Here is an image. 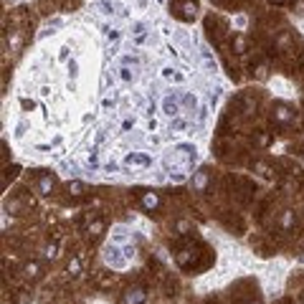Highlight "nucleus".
Instances as JSON below:
<instances>
[{
	"label": "nucleus",
	"instance_id": "20",
	"mask_svg": "<svg viewBox=\"0 0 304 304\" xmlns=\"http://www.w3.org/2000/svg\"><path fill=\"white\" fill-rule=\"evenodd\" d=\"M69 74H71V76L79 74V61H76V58H71V61H69Z\"/></svg>",
	"mask_w": 304,
	"mask_h": 304
},
{
	"label": "nucleus",
	"instance_id": "1",
	"mask_svg": "<svg viewBox=\"0 0 304 304\" xmlns=\"http://www.w3.org/2000/svg\"><path fill=\"white\" fill-rule=\"evenodd\" d=\"M104 261L109 264L112 269H125L129 258H127L125 251H122V249L117 246V243H112V246H106V251H104Z\"/></svg>",
	"mask_w": 304,
	"mask_h": 304
},
{
	"label": "nucleus",
	"instance_id": "16",
	"mask_svg": "<svg viewBox=\"0 0 304 304\" xmlns=\"http://www.w3.org/2000/svg\"><path fill=\"white\" fill-rule=\"evenodd\" d=\"M182 109H195V97L193 94H182Z\"/></svg>",
	"mask_w": 304,
	"mask_h": 304
},
{
	"label": "nucleus",
	"instance_id": "9",
	"mask_svg": "<svg viewBox=\"0 0 304 304\" xmlns=\"http://www.w3.org/2000/svg\"><path fill=\"white\" fill-rule=\"evenodd\" d=\"M205 182H208V170H198L195 173V177H193V190H198V193H203L205 190Z\"/></svg>",
	"mask_w": 304,
	"mask_h": 304
},
{
	"label": "nucleus",
	"instance_id": "6",
	"mask_svg": "<svg viewBox=\"0 0 304 304\" xmlns=\"http://www.w3.org/2000/svg\"><path fill=\"white\" fill-rule=\"evenodd\" d=\"M140 203H142V208H145L147 213H152V210L160 208V195H157L155 190H145L142 198H140Z\"/></svg>",
	"mask_w": 304,
	"mask_h": 304
},
{
	"label": "nucleus",
	"instance_id": "2",
	"mask_svg": "<svg viewBox=\"0 0 304 304\" xmlns=\"http://www.w3.org/2000/svg\"><path fill=\"white\" fill-rule=\"evenodd\" d=\"M271 119L274 122H279V125H289V122L294 119V112H292V106H286L281 101H277L271 106Z\"/></svg>",
	"mask_w": 304,
	"mask_h": 304
},
{
	"label": "nucleus",
	"instance_id": "21",
	"mask_svg": "<svg viewBox=\"0 0 304 304\" xmlns=\"http://www.w3.org/2000/svg\"><path fill=\"white\" fill-rule=\"evenodd\" d=\"M119 76H122V81H132V74H129L127 66H122V69H119Z\"/></svg>",
	"mask_w": 304,
	"mask_h": 304
},
{
	"label": "nucleus",
	"instance_id": "11",
	"mask_svg": "<svg viewBox=\"0 0 304 304\" xmlns=\"http://www.w3.org/2000/svg\"><path fill=\"white\" fill-rule=\"evenodd\" d=\"M23 274L28 279H38L41 277V264H36V261H28L25 266H23Z\"/></svg>",
	"mask_w": 304,
	"mask_h": 304
},
{
	"label": "nucleus",
	"instance_id": "25",
	"mask_svg": "<svg viewBox=\"0 0 304 304\" xmlns=\"http://www.w3.org/2000/svg\"><path fill=\"white\" fill-rule=\"evenodd\" d=\"M302 304H304V297H302Z\"/></svg>",
	"mask_w": 304,
	"mask_h": 304
},
{
	"label": "nucleus",
	"instance_id": "8",
	"mask_svg": "<svg viewBox=\"0 0 304 304\" xmlns=\"http://www.w3.org/2000/svg\"><path fill=\"white\" fill-rule=\"evenodd\" d=\"M297 223L294 218V210H281V218H279V226H281V231H292Z\"/></svg>",
	"mask_w": 304,
	"mask_h": 304
},
{
	"label": "nucleus",
	"instance_id": "19",
	"mask_svg": "<svg viewBox=\"0 0 304 304\" xmlns=\"http://www.w3.org/2000/svg\"><path fill=\"white\" fill-rule=\"evenodd\" d=\"M99 10H101L104 15H112V13H114V8H112V3H106V0H101V3H99Z\"/></svg>",
	"mask_w": 304,
	"mask_h": 304
},
{
	"label": "nucleus",
	"instance_id": "10",
	"mask_svg": "<svg viewBox=\"0 0 304 304\" xmlns=\"http://www.w3.org/2000/svg\"><path fill=\"white\" fill-rule=\"evenodd\" d=\"M66 274H69V277H81V258H79V256H71V258H69Z\"/></svg>",
	"mask_w": 304,
	"mask_h": 304
},
{
	"label": "nucleus",
	"instance_id": "17",
	"mask_svg": "<svg viewBox=\"0 0 304 304\" xmlns=\"http://www.w3.org/2000/svg\"><path fill=\"white\" fill-rule=\"evenodd\" d=\"M233 46H236V53H246V38L243 36H236Z\"/></svg>",
	"mask_w": 304,
	"mask_h": 304
},
{
	"label": "nucleus",
	"instance_id": "23",
	"mask_svg": "<svg viewBox=\"0 0 304 304\" xmlns=\"http://www.w3.org/2000/svg\"><path fill=\"white\" fill-rule=\"evenodd\" d=\"M271 3H277V5H281V3H286V0H271Z\"/></svg>",
	"mask_w": 304,
	"mask_h": 304
},
{
	"label": "nucleus",
	"instance_id": "18",
	"mask_svg": "<svg viewBox=\"0 0 304 304\" xmlns=\"http://www.w3.org/2000/svg\"><path fill=\"white\" fill-rule=\"evenodd\" d=\"M253 170H256L258 175H261V177H269V175H271V170H269V167H266L264 162H256V165H253Z\"/></svg>",
	"mask_w": 304,
	"mask_h": 304
},
{
	"label": "nucleus",
	"instance_id": "3",
	"mask_svg": "<svg viewBox=\"0 0 304 304\" xmlns=\"http://www.w3.org/2000/svg\"><path fill=\"white\" fill-rule=\"evenodd\" d=\"M147 299V292L142 286H132V289H127L125 294H122V299H119V304H142Z\"/></svg>",
	"mask_w": 304,
	"mask_h": 304
},
{
	"label": "nucleus",
	"instance_id": "5",
	"mask_svg": "<svg viewBox=\"0 0 304 304\" xmlns=\"http://www.w3.org/2000/svg\"><path fill=\"white\" fill-rule=\"evenodd\" d=\"M162 112H165L167 117H177V114L182 112L180 99H177V97H173V94H167V97L162 99Z\"/></svg>",
	"mask_w": 304,
	"mask_h": 304
},
{
	"label": "nucleus",
	"instance_id": "13",
	"mask_svg": "<svg viewBox=\"0 0 304 304\" xmlns=\"http://www.w3.org/2000/svg\"><path fill=\"white\" fill-rule=\"evenodd\" d=\"M43 256L46 258H58V243H46V249H43Z\"/></svg>",
	"mask_w": 304,
	"mask_h": 304
},
{
	"label": "nucleus",
	"instance_id": "14",
	"mask_svg": "<svg viewBox=\"0 0 304 304\" xmlns=\"http://www.w3.org/2000/svg\"><path fill=\"white\" fill-rule=\"evenodd\" d=\"M195 10H198L195 0H185V3H182V15H185V18H193Z\"/></svg>",
	"mask_w": 304,
	"mask_h": 304
},
{
	"label": "nucleus",
	"instance_id": "26",
	"mask_svg": "<svg viewBox=\"0 0 304 304\" xmlns=\"http://www.w3.org/2000/svg\"><path fill=\"white\" fill-rule=\"evenodd\" d=\"M256 304H261V302H256Z\"/></svg>",
	"mask_w": 304,
	"mask_h": 304
},
{
	"label": "nucleus",
	"instance_id": "12",
	"mask_svg": "<svg viewBox=\"0 0 304 304\" xmlns=\"http://www.w3.org/2000/svg\"><path fill=\"white\" fill-rule=\"evenodd\" d=\"M66 190L71 195H84L86 193V185H84V182H79V180H71V182H66Z\"/></svg>",
	"mask_w": 304,
	"mask_h": 304
},
{
	"label": "nucleus",
	"instance_id": "22",
	"mask_svg": "<svg viewBox=\"0 0 304 304\" xmlns=\"http://www.w3.org/2000/svg\"><path fill=\"white\" fill-rule=\"evenodd\" d=\"M188 228H190V223H185V221H180V223H177V231H180V233H185Z\"/></svg>",
	"mask_w": 304,
	"mask_h": 304
},
{
	"label": "nucleus",
	"instance_id": "4",
	"mask_svg": "<svg viewBox=\"0 0 304 304\" xmlns=\"http://www.w3.org/2000/svg\"><path fill=\"white\" fill-rule=\"evenodd\" d=\"M53 188H56V177H53L51 173H43V175L38 177V182H36V193H38V195H51Z\"/></svg>",
	"mask_w": 304,
	"mask_h": 304
},
{
	"label": "nucleus",
	"instance_id": "7",
	"mask_svg": "<svg viewBox=\"0 0 304 304\" xmlns=\"http://www.w3.org/2000/svg\"><path fill=\"white\" fill-rule=\"evenodd\" d=\"M125 162H127V165H132V167H147L152 160H150L147 155H140V152H129Z\"/></svg>",
	"mask_w": 304,
	"mask_h": 304
},
{
	"label": "nucleus",
	"instance_id": "15",
	"mask_svg": "<svg viewBox=\"0 0 304 304\" xmlns=\"http://www.w3.org/2000/svg\"><path fill=\"white\" fill-rule=\"evenodd\" d=\"M101 231H104V221H99V218H97L94 223H89V233H91V236H99Z\"/></svg>",
	"mask_w": 304,
	"mask_h": 304
},
{
	"label": "nucleus",
	"instance_id": "24",
	"mask_svg": "<svg viewBox=\"0 0 304 304\" xmlns=\"http://www.w3.org/2000/svg\"><path fill=\"white\" fill-rule=\"evenodd\" d=\"M140 5H145V0H140Z\"/></svg>",
	"mask_w": 304,
	"mask_h": 304
}]
</instances>
